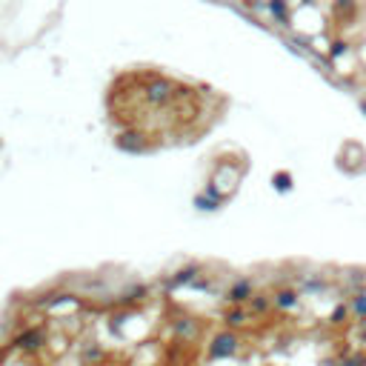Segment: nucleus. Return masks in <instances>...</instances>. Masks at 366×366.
<instances>
[{
	"instance_id": "obj_1",
	"label": "nucleus",
	"mask_w": 366,
	"mask_h": 366,
	"mask_svg": "<svg viewBox=\"0 0 366 366\" xmlns=\"http://www.w3.org/2000/svg\"><path fill=\"white\" fill-rule=\"evenodd\" d=\"M232 349H235V337H232V335H223V337H217V340H215V346H212V355H215V358H223V355H229Z\"/></svg>"
},
{
	"instance_id": "obj_2",
	"label": "nucleus",
	"mask_w": 366,
	"mask_h": 366,
	"mask_svg": "<svg viewBox=\"0 0 366 366\" xmlns=\"http://www.w3.org/2000/svg\"><path fill=\"white\" fill-rule=\"evenodd\" d=\"M246 295H249V283H237L232 289V301H246Z\"/></svg>"
},
{
	"instance_id": "obj_3",
	"label": "nucleus",
	"mask_w": 366,
	"mask_h": 366,
	"mask_svg": "<svg viewBox=\"0 0 366 366\" xmlns=\"http://www.w3.org/2000/svg\"><path fill=\"white\" fill-rule=\"evenodd\" d=\"M352 312H355V315H366V295H360L358 301L352 303Z\"/></svg>"
},
{
	"instance_id": "obj_4",
	"label": "nucleus",
	"mask_w": 366,
	"mask_h": 366,
	"mask_svg": "<svg viewBox=\"0 0 366 366\" xmlns=\"http://www.w3.org/2000/svg\"><path fill=\"white\" fill-rule=\"evenodd\" d=\"M278 303H280V306H295V295L292 292H280L278 295Z\"/></svg>"
},
{
	"instance_id": "obj_5",
	"label": "nucleus",
	"mask_w": 366,
	"mask_h": 366,
	"mask_svg": "<svg viewBox=\"0 0 366 366\" xmlns=\"http://www.w3.org/2000/svg\"><path fill=\"white\" fill-rule=\"evenodd\" d=\"M344 366H366V360L360 358V355H355V358H349V360H346Z\"/></svg>"
},
{
	"instance_id": "obj_6",
	"label": "nucleus",
	"mask_w": 366,
	"mask_h": 366,
	"mask_svg": "<svg viewBox=\"0 0 366 366\" xmlns=\"http://www.w3.org/2000/svg\"><path fill=\"white\" fill-rule=\"evenodd\" d=\"M344 318H346V309L340 306V309H335V321L332 323H344Z\"/></svg>"
},
{
	"instance_id": "obj_7",
	"label": "nucleus",
	"mask_w": 366,
	"mask_h": 366,
	"mask_svg": "<svg viewBox=\"0 0 366 366\" xmlns=\"http://www.w3.org/2000/svg\"><path fill=\"white\" fill-rule=\"evenodd\" d=\"M363 340H366V323H363Z\"/></svg>"
}]
</instances>
